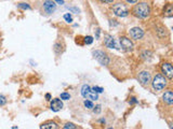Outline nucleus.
I'll return each instance as SVG.
<instances>
[{
	"instance_id": "2",
	"label": "nucleus",
	"mask_w": 173,
	"mask_h": 129,
	"mask_svg": "<svg viewBox=\"0 0 173 129\" xmlns=\"http://www.w3.org/2000/svg\"><path fill=\"white\" fill-rule=\"evenodd\" d=\"M152 85H153V88L155 89V91H162L167 86L166 77L162 74H157L154 77L153 82H152Z\"/></svg>"
},
{
	"instance_id": "9",
	"label": "nucleus",
	"mask_w": 173,
	"mask_h": 129,
	"mask_svg": "<svg viewBox=\"0 0 173 129\" xmlns=\"http://www.w3.org/2000/svg\"><path fill=\"white\" fill-rule=\"evenodd\" d=\"M129 34H130V37L132 39H134V40H140V39L144 36V31L140 27H134V28H132V29H130Z\"/></svg>"
},
{
	"instance_id": "19",
	"label": "nucleus",
	"mask_w": 173,
	"mask_h": 129,
	"mask_svg": "<svg viewBox=\"0 0 173 129\" xmlns=\"http://www.w3.org/2000/svg\"><path fill=\"white\" fill-rule=\"evenodd\" d=\"M61 99L62 100H69L71 99V95L68 93H62L61 94Z\"/></svg>"
},
{
	"instance_id": "28",
	"label": "nucleus",
	"mask_w": 173,
	"mask_h": 129,
	"mask_svg": "<svg viewBox=\"0 0 173 129\" xmlns=\"http://www.w3.org/2000/svg\"><path fill=\"white\" fill-rule=\"evenodd\" d=\"M98 37H100V29H96V39H98Z\"/></svg>"
},
{
	"instance_id": "30",
	"label": "nucleus",
	"mask_w": 173,
	"mask_h": 129,
	"mask_svg": "<svg viewBox=\"0 0 173 129\" xmlns=\"http://www.w3.org/2000/svg\"><path fill=\"white\" fill-rule=\"evenodd\" d=\"M55 1H56V2H59V3H62V5H63V3H64L63 0H55Z\"/></svg>"
},
{
	"instance_id": "21",
	"label": "nucleus",
	"mask_w": 173,
	"mask_h": 129,
	"mask_svg": "<svg viewBox=\"0 0 173 129\" xmlns=\"http://www.w3.org/2000/svg\"><path fill=\"white\" fill-rule=\"evenodd\" d=\"M18 8H21V9H23V10H30V7L28 3H20Z\"/></svg>"
},
{
	"instance_id": "11",
	"label": "nucleus",
	"mask_w": 173,
	"mask_h": 129,
	"mask_svg": "<svg viewBox=\"0 0 173 129\" xmlns=\"http://www.w3.org/2000/svg\"><path fill=\"white\" fill-rule=\"evenodd\" d=\"M50 108L53 112H59L60 110L63 108V102L61 101V99H57V98L56 99H53L52 101H51Z\"/></svg>"
},
{
	"instance_id": "29",
	"label": "nucleus",
	"mask_w": 173,
	"mask_h": 129,
	"mask_svg": "<svg viewBox=\"0 0 173 129\" xmlns=\"http://www.w3.org/2000/svg\"><path fill=\"white\" fill-rule=\"evenodd\" d=\"M46 98H47V99H48V100H51V96H50V94H47V95H46Z\"/></svg>"
},
{
	"instance_id": "23",
	"label": "nucleus",
	"mask_w": 173,
	"mask_h": 129,
	"mask_svg": "<svg viewBox=\"0 0 173 129\" xmlns=\"http://www.w3.org/2000/svg\"><path fill=\"white\" fill-rule=\"evenodd\" d=\"M92 91H93L94 93H96V94H101V93H103V91H104V89H103L102 87H98V86H94L93 88H92Z\"/></svg>"
},
{
	"instance_id": "15",
	"label": "nucleus",
	"mask_w": 173,
	"mask_h": 129,
	"mask_svg": "<svg viewBox=\"0 0 173 129\" xmlns=\"http://www.w3.org/2000/svg\"><path fill=\"white\" fill-rule=\"evenodd\" d=\"M163 15L166 16V17H171V16L173 15V8H172V5H167L166 8H164L163 10Z\"/></svg>"
},
{
	"instance_id": "4",
	"label": "nucleus",
	"mask_w": 173,
	"mask_h": 129,
	"mask_svg": "<svg viewBox=\"0 0 173 129\" xmlns=\"http://www.w3.org/2000/svg\"><path fill=\"white\" fill-rule=\"evenodd\" d=\"M81 95H82V97L86 98V99H90V100H98V94L94 93V91H92L91 87H90L89 85H87V84H84V85L81 87Z\"/></svg>"
},
{
	"instance_id": "1",
	"label": "nucleus",
	"mask_w": 173,
	"mask_h": 129,
	"mask_svg": "<svg viewBox=\"0 0 173 129\" xmlns=\"http://www.w3.org/2000/svg\"><path fill=\"white\" fill-rule=\"evenodd\" d=\"M132 13L136 17L146 18L150 14V8L146 2H140L139 5H135L132 10Z\"/></svg>"
},
{
	"instance_id": "20",
	"label": "nucleus",
	"mask_w": 173,
	"mask_h": 129,
	"mask_svg": "<svg viewBox=\"0 0 173 129\" xmlns=\"http://www.w3.org/2000/svg\"><path fill=\"white\" fill-rule=\"evenodd\" d=\"M92 42H93V38H92L91 36H87L86 38H84V43H86V44H91Z\"/></svg>"
},
{
	"instance_id": "24",
	"label": "nucleus",
	"mask_w": 173,
	"mask_h": 129,
	"mask_svg": "<svg viewBox=\"0 0 173 129\" xmlns=\"http://www.w3.org/2000/svg\"><path fill=\"white\" fill-rule=\"evenodd\" d=\"M94 112H95V113H100L101 112V106H96L95 109H94Z\"/></svg>"
},
{
	"instance_id": "3",
	"label": "nucleus",
	"mask_w": 173,
	"mask_h": 129,
	"mask_svg": "<svg viewBox=\"0 0 173 129\" xmlns=\"http://www.w3.org/2000/svg\"><path fill=\"white\" fill-rule=\"evenodd\" d=\"M113 11H114L115 15L119 16V17H125L129 14V10H128L127 5L121 2H118L113 5Z\"/></svg>"
},
{
	"instance_id": "22",
	"label": "nucleus",
	"mask_w": 173,
	"mask_h": 129,
	"mask_svg": "<svg viewBox=\"0 0 173 129\" xmlns=\"http://www.w3.org/2000/svg\"><path fill=\"white\" fill-rule=\"evenodd\" d=\"M6 103H7V99H6L5 96L1 95V94H0V106H5Z\"/></svg>"
},
{
	"instance_id": "6",
	"label": "nucleus",
	"mask_w": 173,
	"mask_h": 129,
	"mask_svg": "<svg viewBox=\"0 0 173 129\" xmlns=\"http://www.w3.org/2000/svg\"><path fill=\"white\" fill-rule=\"evenodd\" d=\"M139 82L142 84L143 86H147L150 83V73L148 71H142L139 73Z\"/></svg>"
},
{
	"instance_id": "7",
	"label": "nucleus",
	"mask_w": 173,
	"mask_h": 129,
	"mask_svg": "<svg viewBox=\"0 0 173 129\" xmlns=\"http://www.w3.org/2000/svg\"><path fill=\"white\" fill-rule=\"evenodd\" d=\"M120 46L123 51H127V52H130V51L133 50V43L130 39L125 38V37H122L120 38Z\"/></svg>"
},
{
	"instance_id": "13",
	"label": "nucleus",
	"mask_w": 173,
	"mask_h": 129,
	"mask_svg": "<svg viewBox=\"0 0 173 129\" xmlns=\"http://www.w3.org/2000/svg\"><path fill=\"white\" fill-rule=\"evenodd\" d=\"M162 99H163V101L166 102L167 104L171 106V104L173 103V93H172V91H167L166 93L163 94V96H162Z\"/></svg>"
},
{
	"instance_id": "5",
	"label": "nucleus",
	"mask_w": 173,
	"mask_h": 129,
	"mask_svg": "<svg viewBox=\"0 0 173 129\" xmlns=\"http://www.w3.org/2000/svg\"><path fill=\"white\" fill-rule=\"evenodd\" d=\"M93 56L103 66H106V65L110 63V57L107 56L106 53H104L103 51H95V52H93Z\"/></svg>"
},
{
	"instance_id": "18",
	"label": "nucleus",
	"mask_w": 173,
	"mask_h": 129,
	"mask_svg": "<svg viewBox=\"0 0 173 129\" xmlns=\"http://www.w3.org/2000/svg\"><path fill=\"white\" fill-rule=\"evenodd\" d=\"M64 20H66V22H68V23H71V22H73V16H71L69 13L64 14Z\"/></svg>"
},
{
	"instance_id": "31",
	"label": "nucleus",
	"mask_w": 173,
	"mask_h": 129,
	"mask_svg": "<svg viewBox=\"0 0 173 129\" xmlns=\"http://www.w3.org/2000/svg\"><path fill=\"white\" fill-rule=\"evenodd\" d=\"M110 129H113V128H110Z\"/></svg>"
},
{
	"instance_id": "27",
	"label": "nucleus",
	"mask_w": 173,
	"mask_h": 129,
	"mask_svg": "<svg viewBox=\"0 0 173 129\" xmlns=\"http://www.w3.org/2000/svg\"><path fill=\"white\" fill-rule=\"evenodd\" d=\"M102 2H105V3H112L114 0H101Z\"/></svg>"
},
{
	"instance_id": "14",
	"label": "nucleus",
	"mask_w": 173,
	"mask_h": 129,
	"mask_svg": "<svg viewBox=\"0 0 173 129\" xmlns=\"http://www.w3.org/2000/svg\"><path fill=\"white\" fill-rule=\"evenodd\" d=\"M40 129H59V126L55 122H47L41 125Z\"/></svg>"
},
{
	"instance_id": "8",
	"label": "nucleus",
	"mask_w": 173,
	"mask_h": 129,
	"mask_svg": "<svg viewBox=\"0 0 173 129\" xmlns=\"http://www.w3.org/2000/svg\"><path fill=\"white\" fill-rule=\"evenodd\" d=\"M161 70H162V72L164 73V75H166L168 79L171 80L173 77V68H172V65H171V63H162Z\"/></svg>"
},
{
	"instance_id": "10",
	"label": "nucleus",
	"mask_w": 173,
	"mask_h": 129,
	"mask_svg": "<svg viewBox=\"0 0 173 129\" xmlns=\"http://www.w3.org/2000/svg\"><path fill=\"white\" fill-rule=\"evenodd\" d=\"M55 8H56V5H55V2H53L52 0H47V1H44V3H43V10L48 14L53 13Z\"/></svg>"
},
{
	"instance_id": "12",
	"label": "nucleus",
	"mask_w": 173,
	"mask_h": 129,
	"mask_svg": "<svg viewBox=\"0 0 173 129\" xmlns=\"http://www.w3.org/2000/svg\"><path fill=\"white\" fill-rule=\"evenodd\" d=\"M105 43V45L107 46V48H118V46H117L116 42H115L114 38L110 36H106V39H105L104 41Z\"/></svg>"
},
{
	"instance_id": "26",
	"label": "nucleus",
	"mask_w": 173,
	"mask_h": 129,
	"mask_svg": "<svg viewBox=\"0 0 173 129\" xmlns=\"http://www.w3.org/2000/svg\"><path fill=\"white\" fill-rule=\"evenodd\" d=\"M125 1H127L128 3H136L139 0H125Z\"/></svg>"
},
{
	"instance_id": "16",
	"label": "nucleus",
	"mask_w": 173,
	"mask_h": 129,
	"mask_svg": "<svg viewBox=\"0 0 173 129\" xmlns=\"http://www.w3.org/2000/svg\"><path fill=\"white\" fill-rule=\"evenodd\" d=\"M84 106H86L87 109H93L94 104L91 100H84Z\"/></svg>"
},
{
	"instance_id": "17",
	"label": "nucleus",
	"mask_w": 173,
	"mask_h": 129,
	"mask_svg": "<svg viewBox=\"0 0 173 129\" xmlns=\"http://www.w3.org/2000/svg\"><path fill=\"white\" fill-rule=\"evenodd\" d=\"M63 129H78V128L73 123H67V124H65V126L63 127Z\"/></svg>"
},
{
	"instance_id": "25",
	"label": "nucleus",
	"mask_w": 173,
	"mask_h": 129,
	"mask_svg": "<svg viewBox=\"0 0 173 129\" xmlns=\"http://www.w3.org/2000/svg\"><path fill=\"white\" fill-rule=\"evenodd\" d=\"M137 102V100L135 99V98H131V101H130V103L131 104H135Z\"/></svg>"
}]
</instances>
